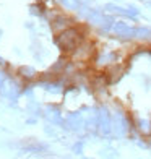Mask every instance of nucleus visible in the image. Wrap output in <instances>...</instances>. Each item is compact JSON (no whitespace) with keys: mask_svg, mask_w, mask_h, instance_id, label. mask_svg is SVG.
<instances>
[{"mask_svg":"<svg viewBox=\"0 0 151 159\" xmlns=\"http://www.w3.org/2000/svg\"><path fill=\"white\" fill-rule=\"evenodd\" d=\"M85 33L81 31V28H78L76 25L68 28V30L62 31V33H57L55 38H54V42L55 46L59 47L62 52L65 54H70L81 41H85Z\"/></svg>","mask_w":151,"mask_h":159,"instance_id":"1","label":"nucleus"},{"mask_svg":"<svg viewBox=\"0 0 151 159\" xmlns=\"http://www.w3.org/2000/svg\"><path fill=\"white\" fill-rule=\"evenodd\" d=\"M98 50H96V46L93 44L91 41H81L71 52L68 54L70 60L73 62L75 65L78 63H88V62H93V59L96 57Z\"/></svg>","mask_w":151,"mask_h":159,"instance_id":"2","label":"nucleus"},{"mask_svg":"<svg viewBox=\"0 0 151 159\" xmlns=\"http://www.w3.org/2000/svg\"><path fill=\"white\" fill-rule=\"evenodd\" d=\"M96 119H98V132L99 135L107 136L112 133V115L106 107H99L96 111Z\"/></svg>","mask_w":151,"mask_h":159,"instance_id":"3","label":"nucleus"},{"mask_svg":"<svg viewBox=\"0 0 151 159\" xmlns=\"http://www.w3.org/2000/svg\"><path fill=\"white\" fill-rule=\"evenodd\" d=\"M112 33L122 41H133L135 33H136V26H130L128 23H125L124 20H120V21H116V23H114Z\"/></svg>","mask_w":151,"mask_h":159,"instance_id":"4","label":"nucleus"},{"mask_svg":"<svg viewBox=\"0 0 151 159\" xmlns=\"http://www.w3.org/2000/svg\"><path fill=\"white\" fill-rule=\"evenodd\" d=\"M94 67L99 70H106L107 67H111L114 63H120L119 62V52L112 50V52H98L96 57L93 59Z\"/></svg>","mask_w":151,"mask_h":159,"instance_id":"5","label":"nucleus"},{"mask_svg":"<svg viewBox=\"0 0 151 159\" xmlns=\"http://www.w3.org/2000/svg\"><path fill=\"white\" fill-rule=\"evenodd\" d=\"M71 26H75V20L71 16H68V15H55L52 18V21H50V30H52L55 34L65 31Z\"/></svg>","mask_w":151,"mask_h":159,"instance_id":"6","label":"nucleus"},{"mask_svg":"<svg viewBox=\"0 0 151 159\" xmlns=\"http://www.w3.org/2000/svg\"><path fill=\"white\" fill-rule=\"evenodd\" d=\"M104 10H106L107 13H111V15H116V16L130 20V21H133V23H136V16L133 15L130 10H128V7H127V8H124V7L116 5V3H106V5H104Z\"/></svg>","mask_w":151,"mask_h":159,"instance_id":"7","label":"nucleus"},{"mask_svg":"<svg viewBox=\"0 0 151 159\" xmlns=\"http://www.w3.org/2000/svg\"><path fill=\"white\" fill-rule=\"evenodd\" d=\"M124 73H125V67H122L120 63H114V65H111V67L106 68V76H107L109 84L117 83L119 80L124 76Z\"/></svg>","mask_w":151,"mask_h":159,"instance_id":"8","label":"nucleus"},{"mask_svg":"<svg viewBox=\"0 0 151 159\" xmlns=\"http://www.w3.org/2000/svg\"><path fill=\"white\" fill-rule=\"evenodd\" d=\"M135 130L141 136H151V120L149 119H135Z\"/></svg>","mask_w":151,"mask_h":159,"instance_id":"9","label":"nucleus"},{"mask_svg":"<svg viewBox=\"0 0 151 159\" xmlns=\"http://www.w3.org/2000/svg\"><path fill=\"white\" fill-rule=\"evenodd\" d=\"M63 124H67V127L70 130H75V132H78V130H81L85 127V122L83 119L80 117V114H71L67 117V120L63 122Z\"/></svg>","mask_w":151,"mask_h":159,"instance_id":"10","label":"nucleus"},{"mask_svg":"<svg viewBox=\"0 0 151 159\" xmlns=\"http://www.w3.org/2000/svg\"><path fill=\"white\" fill-rule=\"evenodd\" d=\"M18 75L26 80V81H33V80H36L39 75H38V71H36L33 67H30V65H23V67H20L18 68Z\"/></svg>","mask_w":151,"mask_h":159,"instance_id":"11","label":"nucleus"},{"mask_svg":"<svg viewBox=\"0 0 151 159\" xmlns=\"http://www.w3.org/2000/svg\"><path fill=\"white\" fill-rule=\"evenodd\" d=\"M21 148H23L25 151H28V153H38V151H44V149H47L46 144H41V143L34 141V140L23 141V143H21Z\"/></svg>","mask_w":151,"mask_h":159,"instance_id":"12","label":"nucleus"},{"mask_svg":"<svg viewBox=\"0 0 151 159\" xmlns=\"http://www.w3.org/2000/svg\"><path fill=\"white\" fill-rule=\"evenodd\" d=\"M60 2L67 10H71V11H78L81 8V5L88 3L86 0H60Z\"/></svg>","mask_w":151,"mask_h":159,"instance_id":"13","label":"nucleus"},{"mask_svg":"<svg viewBox=\"0 0 151 159\" xmlns=\"http://www.w3.org/2000/svg\"><path fill=\"white\" fill-rule=\"evenodd\" d=\"M135 39H138V41H148V39H151V28H148V26H136Z\"/></svg>","mask_w":151,"mask_h":159,"instance_id":"14","label":"nucleus"},{"mask_svg":"<svg viewBox=\"0 0 151 159\" xmlns=\"http://www.w3.org/2000/svg\"><path fill=\"white\" fill-rule=\"evenodd\" d=\"M31 13L33 15H38V16H42V15H46V8L42 7L41 2H36L34 5H31Z\"/></svg>","mask_w":151,"mask_h":159,"instance_id":"15","label":"nucleus"},{"mask_svg":"<svg viewBox=\"0 0 151 159\" xmlns=\"http://www.w3.org/2000/svg\"><path fill=\"white\" fill-rule=\"evenodd\" d=\"M73 151H75V153H78V154H81V151H83V141L76 143L75 146H73Z\"/></svg>","mask_w":151,"mask_h":159,"instance_id":"16","label":"nucleus"},{"mask_svg":"<svg viewBox=\"0 0 151 159\" xmlns=\"http://www.w3.org/2000/svg\"><path fill=\"white\" fill-rule=\"evenodd\" d=\"M128 10H130V11L133 13V15H135L136 18H138V16H140V10H138V8H136V7H133V5H128Z\"/></svg>","mask_w":151,"mask_h":159,"instance_id":"17","label":"nucleus"},{"mask_svg":"<svg viewBox=\"0 0 151 159\" xmlns=\"http://www.w3.org/2000/svg\"><path fill=\"white\" fill-rule=\"evenodd\" d=\"M143 3L148 5V7H151V0H143Z\"/></svg>","mask_w":151,"mask_h":159,"instance_id":"18","label":"nucleus"},{"mask_svg":"<svg viewBox=\"0 0 151 159\" xmlns=\"http://www.w3.org/2000/svg\"><path fill=\"white\" fill-rule=\"evenodd\" d=\"M36 2H42V0H36Z\"/></svg>","mask_w":151,"mask_h":159,"instance_id":"19","label":"nucleus"}]
</instances>
